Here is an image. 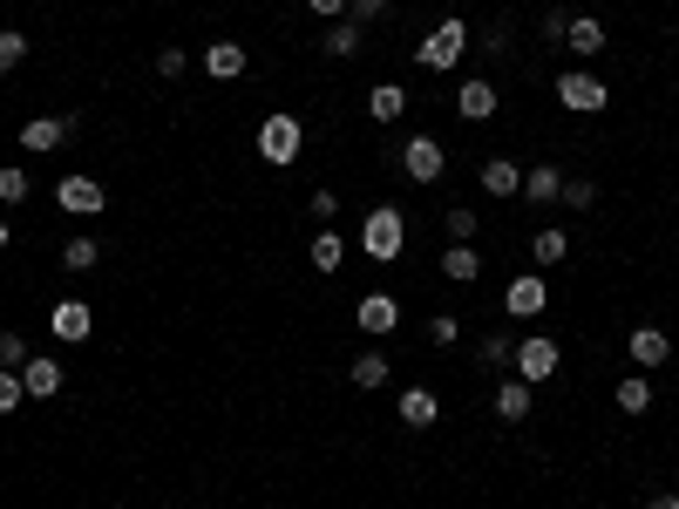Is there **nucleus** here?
Masks as SVG:
<instances>
[{
	"label": "nucleus",
	"instance_id": "24",
	"mask_svg": "<svg viewBox=\"0 0 679 509\" xmlns=\"http://www.w3.org/2000/svg\"><path fill=\"white\" fill-rule=\"evenodd\" d=\"M524 198H530V204H557V198H565V177H557V164L524 170Z\"/></svg>",
	"mask_w": 679,
	"mask_h": 509
},
{
	"label": "nucleus",
	"instance_id": "31",
	"mask_svg": "<svg viewBox=\"0 0 679 509\" xmlns=\"http://www.w3.org/2000/svg\"><path fill=\"white\" fill-rule=\"evenodd\" d=\"M475 231H483V218H475L469 204H449V239H456V245H475Z\"/></svg>",
	"mask_w": 679,
	"mask_h": 509
},
{
	"label": "nucleus",
	"instance_id": "20",
	"mask_svg": "<svg viewBox=\"0 0 679 509\" xmlns=\"http://www.w3.org/2000/svg\"><path fill=\"white\" fill-rule=\"evenodd\" d=\"M347 380H353V387H368V395H374V387H387V380H394V361L381 354V346H368V354L347 367Z\"/></svg>",
	"mask_w": 679,
	"mask_h": 509
},
{
	"label": "nucleus",
	"instance_id": "38",
	"mask_svg": "<svg viewBox=\"0 0 679 509\" xmlns=\"http://www.w3.org/2000/svg\"><path fill=\"white\" fill-rule=\"evenodd\" d=\"M381 14H394V0H347V21H381Z\"/></svg>",
	"mask_w": 679,
	"mask_h": 509
},
{
	"label": "nucleus",
	"instance_id": "37",
	"mask_svg": "<svg viewBox=\"0 0 679 509\" xmlns=\"http://www.w3.org/2000/svg\"><path fill=\"white\" fill-rule=\"evenodd\" d=\"M428 340H435V346H456V340H462V320H456V312H435V320H428Z\"/></svg>",
	"mask_w": 679,
	"mask_h": 509
},
{
	"label": "nucleus",
	"instance_id": "10",
	"mask_svg": "<svg viewBox=\"0 0 679 509\" xmlns=\"http://www.w3.org/2000/svg\"><path fill=\"white\" fill-rule=\"evenodd\" d=\"M48 333L68 340V346L89 340V333H96V306H89V299H62V306H48Z\"/></svg>",
	"mask_w": 679,
	"mask_h": 509
},
{
	"label": "nucleus",
	"instance_id": "4",
	"mask_svg": "<svg viewBox=\"0 0 679 509\" xmlns=\"http://www.w3.org/2000/svg\"><path fill=\"white\" fill-rule=\"evenodd\" d=\"M510 367H516V380L544 387V380H557V367H565V354H557V340H550V333H530V340H516Z\"/></svg>",
	"mask_w": 679,
	"mask_h": 509
},
{
	"label": "nucleus",
	"instance_id": "7",
	"mask_svg": "<svg viewBox=\"0 0 679 509\" xmlns=\"http://www.w3.org/2000/svg\"><path fill=\"white\" fill-rule=\"evenodd\" d=\"M55 204H62L68 218H96V211H102L109 198H102V184H96V177H83V170H68V177L55 184Z\"/></svg>",
	"mask_w": 679,
	"mask_h": 509
},
{
	"label": "nucleus",
	"instance_id": "34",
	"mask_svg": "<svg viewBox=\"0 0 679 509\" xmlns=\"http://www.w3.org/2000/svg\"><path fill=\"white\" fill-rule=\"evenodd\" d=\"M28 190H34V184H28V170H14V164L0 170V204H28Z\"/></svg>",
	"mask_w": 679,
	"mask_h": 509
},
{
	"label": "nucleus",
	"instance_id": "8",
	"mask_svg": "<svg viewBox=\"0 0 679 509\" xmlns=\"http://www.w3.org/2000/svg\"><path fill=\"white\" fill-rule=\"evenodd\" d=\"M353 320H361L368 340H387L394 327H402V299H394V292H368L361 306H353Z\"/></svg>",
	"mask_w": 679,
	"mask_h": 509
},
{
	"label": "nucleus",
	"instance_id": "19",
	"mask_svg": "<svg viewBox=\"0 0 679 509\" xmlns=\"http://www.w3.org/2000/svg\"><path fill=\"white\" fill-rule=\"evenodd\" d=\"M368 115H374V123H402V115H408V89L402 82H374L368 89Z\"/></svg>",
	"mask_w": 679,
	"mask_h": 509
},
{
	"label": "nucleus",
	"instance_id": "11",
	"mask_svg": "<svg viewBox=\"0 0 679 509\" xmlns=\"http://www.w3.org/2000/svg\"><path fill=\"white\" fill-rule=\"evenodd\" d=\"M456 109H462V123H490V115L503 109V96H496L490 75H469V82L456 89Z\"/></svg>",
	"mask_w": 679,
	"mask_h": 509
},
{
	"label": "nucleus",
	"instance_id": "12",
	"mask_svg": "<svg viewBox=\"0 0 679 509\" xmlns=\"http://www.w3.org/2000/svg\"><path fill=\"white\" fill-rule=\"evenodd\" d=\"M565 48H571L578 62H598V55L612 48V34H605V21H598V14H571V27H565Z\"/></svg>",
	"mask_w": 679,
	"mask_h": 509
},
{
	"label": "nucleus",
	"instance_id": "42",
	"mask_svg": "<svg viewBox=\"0 0 679 509\" xmlns=\"http://www.w3.org/2000/svg\"><path fill=\"white\" fill-rule=\"evenodd\" d=\"M646 509H679V489H659V496H646Z\"/></svg>",
	"mask_w": 679,
	"mask_h": 509
},
{
	"label": "nucleus",
	"instance_id": "18",
	"mask_svg": "<svg viewBox=\"0 0 679 509\" xmlns=\"http://www.w3.org/2000/svg\"><path fill=\"white\" fill-rule=\"evenodd\" d=\"M394 414H402V428H415V435H421V428H435V421H442V401H435L428 387H408V395H402V408H394Z\"/></svg>",
	"mask_w": 679,
	"mask_h": 509
},
{
	"label": "nucleus",
	"instance_id": "35",
	"mask_svg": "<svg viewBox=\"0 0 679 509\" xmlns=\"http://www.w3.org/2000/svg\"><path fill=\"white\" fill-rule=\"evenodd\" d=\"M565 204H571V211H598V184H591V177H571V184H565Z\"/></svg>",
	"mask_w": 679,
	"mask_h": 509
},
{
	"label": "nucleus",
	"instance_id": "40",
	"mask_svg": "<svg viewBox=\"0 0 679 509\" xmlns=\"http://www.w3.org/2000/svg\"><path fill=\"white\" fill-rule=\"evenodd\" d=\"M565 27H571V14L550 8V14H544V42H565Z\"/></svg>",
	"mask_w": 679,
	"mask_h": 509
},
{
	"label": "nucleus",
	"instance_id": "29",
	"mask_svg": "<svg viewBox=\"0 0 679 509\" xmlns=\"http://www.w3.org/2000/svg\"><path fill=\"white\" fill-rule=\"evenodd\" d=\"M28 48H34V42H28L21 27H0V75H14V68L28 62Z\"/></svg>",
	"mask_w": 679,
	"mask_h": 509
},
{
	"label": "nucleus",
	"instance_id": "5",
	"mask_svg": "<svg viewBox=\"0 0 679 509\" xmlns=\"http://www.w3.org/2000/svg\"><path fill=\"white\" fill-rule=\"evenodd\" d=\"M557 102H565L571 115H598V109L612 102V89L598 82L591 68H565V75H557Z\"/></svg>",
	"mask_w": 679,
	"mask_h": 509
},
{
	"label": "nucleus",
	"instance_id": "13",
	"mask_svg": "<svg viewBox=\"0 0 679 509\" xmlns=\"http://www.w3.org/2000/svg\"><path fill=\"white\" fill-rule=\"evenodd\" d=\"M625 354H632V367H666L672 361V340H666V327H632Z\"/></svg>",
	"mask_w": 679,
	"mask_h": 509
},
{
	"label": "nucleus",
	"instance_id": "2",
	"mask_svg": "<svg viewBox=\"0 0 679 509\" xmlns=\"http://www.w3.org/2000/svg\"><path fill=\"white\" fill-rule=\"evenodd\" d=\"M299 150H306V123H299V115L278 109V115H265V123H259V156H265L272 170H293Z\"/></svg>",
	"mask_w": 679,
	"mask_h": 509
},
{
	"label": "nucleus",
	"instance_id": "15",
	"mask_svg": "<svg viewBox=\"0 0 679 509\" xmlns=\"http://www.w3.org/2000/svg\"><path fill=\"white\" fill-rule=\"evenodd\" d=\"M21 387H28V401H55V395H62V361L34 354V361L21 367Z\"/></svg>",
	"mask_w": 679,
	"mask_h": 509
},
{
	"label": "nucleus",
	"instance_id": "41",
	"mask_svg": "<svg viewBox=\"0 0 679 509\" xmlns=\"http://www.w3.org/2000/svg\"><path fill=\"white\" fill-rule=\"evenodd\" d=\"M306 8H313L319 21H340V14H347V0H306Z\"/></svg>",
	"mask_w": 679,
	"mask_h": 509
},
{
	"label": "nucleus",
	"instance_id": "22",
	"mask_svg": "<svg viewBox=\"0 0 679 509\" xmlns=\"http://www.w3.org/2000/svg\"><path fill=\"white\" fill-rule=\"evenodd\" d=\"M306 258H313V272H327V279H333V272L347 265V239H340L333 224H319V239H313V252H306Z\"/></svg>",
	"mask_w": 679,
	"mask_h": 509
},
{
	"label": "nucleus",
	"instance_id": "36",
	"mask_svg": "<svg viewBox=\"0 0 679 509\" xmlns=\"http://www.w3.org/2000/svg\"><path fill=\"white\" fill-rule=\"evenodd\" d=\"M306 211H313L319 224H333V218H340V190H327V184H319L313 198H306Z\"/></svg>",
	"mask_w": 679,
	"mask_h": 509
},
{
	"label": "nucleus",
	"instance_id": "21",
	"mask_svg": "<svg viewBox=\"0 0 679 509\" xmlns=\"http://www.w3.org/2000/svg\"><path fill=\"white\" fill-rule=\"evenodd\" d=\"M483 190H490V198H524V170H516L510 156H490V164H483Z\"/></svg>",
	"mask_w": 679,
	"mask_h": 509
},
{
	"label": "nucleus",
	"instance_id": "14",
	"mask_svg": "<svg viewBox=\"0 0 679 509\" xmlns=\"http://www.w3.org/2000/svg\"><path fill=\"white\" fill-rule=\"evenodd\" d=\"M245 68H252L245 42H211V48H205V75H211V82H238Z\"/></svg>",
	"mask_w": 679,
	"mask_h": 509
},
{
	"label": "nucleus",
	"instance_id": "33",
	"mask_svg": "<svg viewBox=\"0 0 679 509\" xmlns=\"http://www.w3.org/2000/svg\"><path fill=\"white\" fill-rule=\"evenodd\" d=\"M28 401V387H21V367H0V414H14Z\"/></svg>",
	"mask_w": 679,
	"mask_h": 509
},
{
	"label": "nucleus",
	"instance_id": "28",
	"mask_svg": "<svg viewBox=\"0 0 679 509\" xmlns=\"http://www.w3.org/2000/svg\"><path fill=\"white\" fill-rule=\"evenodd\" d=\"M102 265V245L96 239H68L62 245V272H96Z\"/></svg>",
	"mask_w": 679,
	"mask_h": 509
},
{
	"label": "nucleus",
	"instance_id": "9",
	"mask_svg": "<svg viewBox=\"0 0 679 509\" xmlns=\"http://www.w3.org/2000/svg\"><path fill=\"white\" fill-rule=\"evenodd\" d=\"M544 306H550L544 272H524V279H510V292H503V312H510V320H537Z\"/></svg>",
	"mask_w": 679,
	"mask_h": 509
},
{
	"label": "nucleus",
	"instance_id": "16",
	"mask_svg": "<svg viewBox=\"0 0 679 509\" xmlns=\"http://www.w3.org/2000/svg\"><path fill=\"white\" fill-rule=\"evenodd\" d=\"M530 408H537V387L530 380H496V421H530Z\"/></svg>",
	"mask_w": 679,
	"mask_h": 509
},
{
	"label": "nucleus",
	"instance_id": "1",
	"mask_svg": "<svg viewBox=\"0 0 679 509\" xmlns=\"http://www.w3.org/2000/svg\"><path fill=\"white\" fill-rule=\"evenodd\" d=\"M402 245H408V218L394 211V204H374V211L361 218V252H368L374 265H394V258H402Z\"/></svg>",
	"mask_w": 679,
	"mask_h": 509
},
{
	"label": "nucleus",
	"instance_id": "30",
	"mask_svg": "<svg viewBox=\"0 0 679 509\" xmlns=\"http://www.w3.org/2000/svg\"><path fill=\"white\" fill-rule=\"evenodd\" d=\"M510 354H516L510 333H483V340H475V361H483V367H510Z\"/></svg>",
	"mask_w": 679,
	"mask_h": 509
},
{
	"label": "nucleus",
	"instance_id": "39",
	"mask_svg": "<svg viewBox=\"0 0 679 509\" xmlns=\"http://www.w3.org/2000/svg\"><path fill=\"white\" fill-rule=\"evenodd\" d=\"M184 68H190L184 48H164V55H156V75H164V82H184Z\"/></svg>",
	"mask_w": 679,
	"mask_h": 509
},
{
	"label": "nucleus",
	"instance_id": "25",
	"mask_svg": "<svg viewBox=\"0 0 679 509\" xmlns=\"http://www.w3.org/2000/svg\"><path fill=\"white\" fill-rule=\"evenodd\" d=\"M565 258H571V239H565V231H557V224H550V231H537V239H530V265H537V272L565 265Z\"/></svg>",
	"mask_w": 679,
	"mask_h": 509
},
{
	"label": "nucleus",
	"instance_id": "43",
	"mask_svg": "<svg viewBox=\"0 0 679 509\" xmlns=\"http://www.w3.org/2000/svg\"><path fill=\"white\" fill-rule=\"evenodd\" d=\"M0 252H8V218H0Z\"/></svg>",
	"mask_w": 679,
	"mask_h": 509
},
{
	"label": "nucleus",
	"instance_id": "26",
	"mask_svg": "<svg viewBox=\"0 0 679 509\" xmlns=\"http://www.w3.org/2000/svg\"><path fill=\"white\" fill-rule=\"evenodd\" d=\"M442 272H449L456 286H475V279H483V252H475V245H449V252H442Z\"/></svg>",
	"mask_w": 679,
	"mask_h": 509
},
{
	"label": "nucleus",
	"instance_id": "44",
	"mask_svg": "<svg viewBox=\"0 0 679 509\" xmlns=\"http://www.w3.org/2000/svg\"><path fill=\"white\" fill-rule=\"evenodd\" d=\"M28 8H48V0H28Z\"/></svg>",
	"mask_w": 679,
	"mask_h": 509
},
{
	"label": "nucleus",
	"instance_id": "17",
	"mask_svg": "<svg viewBox=\"0 0 679 509\" xmlns=\"http://www.w3.org/2000/svg\"><path fill=\"white\" fill-rule=\"evenodd\" d=\"M68 136H75V115H34L21 130V150H62Z\"/></svg>",
	"mask_w": 679,
	"mask_h": 509
},
{
	"label": "nucleus",
	"instance_id": "32",
	"mask_svg": "<svg viewBox=\"0 0 679 509\" xmlns=\"http://www.w3.org/2000/svg\"><path fill=\"white\" fill-rule=\"evenodd\" d=\"M34 354H28V333L21 327H8V333H0V367H28Z\"/></svg>",
	"mask_w": 679,
	"mask_h": 509
},
{
	"label": "nucleus",
	"instance_id": "6",
	"mask_svg": "<svg viewBox=\"0 0 679 509\" xmlns=\"http://www.w3.org/2000/svg\"><path fill=\"white\" fill-rule=\"evenodd\" d=\"M442 170H449V150L435 136H408L402 143V177L408 184H442Z\"/></svg>",
	"mask_w": 679,
	"mask_h": 509
},
{
	"label": "nucleus",
	"instance_id": "23",
	"mask_svg": "<svg viewBox=\"0 0 679 509\" xmlns=\"http://www.w3.org/2000/svg\"><path fill=\"white\" fill-rule=\"evenodd\" d=\"M612 408H618V414H646V408H653V380H646V374H625V380L612 387Z\"/></svg>",
	"mask_w": 679,
	"mask_h": 509
},
{
	"label": "nucleus",
	"instance_id": "27",
	"mask_svg": "<svg viewBox=\"0 0 679 509\" xmlns=\"http://www.w3.org/2000/svg\"><path fill=\"white\" fill-rule=\"evenodd\" d=\"M319 48H327V62H353V55H361V21H333Z\"/></svg>",
	"mask_w": 679,
	"mask_h": 509
},
{
	"label": "nucleus",
	"instance_id": "3",
	"mask_svg": "<svg viewBox=\"0 0 679 509\" xmlns=\"http://www.w3.org/2000/svg\"><path fill=\"white\" fill-rule=\"evenodd\" d=\"M462 55H469V21H456V14H449L442 27H428L421 42H415V62H421V68H435V75H449Z\"/></svg>",
	"mask_w": 679,
	"mask_h": 509
}]
</instances>
